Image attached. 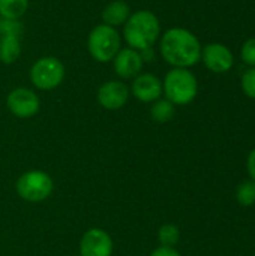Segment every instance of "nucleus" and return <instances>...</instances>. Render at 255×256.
Segmentation results:
<instances>
[{"mask_svg": "<svg viewBox=\"0 0 255 256\" xmlns=\"http://www.w3.org/2000/svg\"><path fill=\"white\" fill-rule=\"evenodd\" d=\"M201 44L198 38L182 27H173L159 38L161 57L173 68L189 69L201 60Z\"/></svg>", "mask_w": 255, "mask_h": 256, "instance_id": "nucleus-1", "label": "nucleus"}, {"mask_svg": "<svg viewBox=\"0 0 255 256\" xmlns=\"http://www.w3.org/2000/svg\"><path fill=\"white\" fill-rule=\"evenodd\" d=\"M159 38L161 22L152 10H135L123 24V39L129 48H134L137 51L152 48Z\"/></svg>", "mask_w": 255, "mask_h": 256, "instance_id": "nucleus-2", "label": "nucleus"}, {"mask_svg": "<svg viewBox=\"0 0 255 256\" xmlns=\"http://www.w3.org/2000/svg\"><path fill=\"white\" fill-rule=\"evenodd\" d=\"M162 94L174 106L189 105L198 94V81L189 69L173 68L162 81Z\"/></svg>", "mask_w": 255, "mask_h": 256, "instance_id": "nucleus-3", "label": "nucleus"}, {"mask_svg": "<svg viewBox=\"0 0 255 256\" xmlns=\"http://www.w3.org/2000/svg\"><path fill=\"white\" fill-rule=\"evenodd\" d=\"M122 48V36L117 28L104 22L95 26L87 36V50L98 63H110Z\"/></svg>", "mask_w": 255, "mask_h": 256, "instance_id": "nucleus-4", "label": "nucleus"}, {"mask_svg": "<svg viewBox=\"0 0 255 256\" xmlns=\"http://www.w3.org/2000/svg\"><path fill=\"white\" fill-rule=\"evenodd\" d=\"M65 64L54 56L39 57L30 68L29 76L33 87L42 92L57 88L65 80Z\"/></svg>", "mask_w": 255, "mask_h": 256, "instance_id": "nucleus-5", "label": "nucleus"}, {"mask_svg": "<svg viewBox=\"0 0 255 256\" xmlns=\"http://www.w3.org/2000/svg\"><path fill=\"white\" fill-rule=\"evenodd\" d=\"M15 189L21 200L29 202H41L53 194L54 182L45 171L30 170L20 176Z\"/></svg>", "mask_w": 255, "mask_h": 256, "instance_id": "nucleus-6", "label": "nucleus"}, {"mask_svg": "<svg viewBox=\"0 0 255 256\" xmlns=\"http://www.w3.org/2000/svg\"><path fill=\"white\" fill-rule=\"evenodd\" d=\"M6 106L11 114L18 118H32L41 108V100L36 92L27 87H17L8 93Z\"/></svg>", "mask_w": 255, "mask_h": 256, "instance_id": "nucleus-7", "label": "nucleus"}, {"mask_svg": "<svg viewBox=\"0 0 255 256\" xmlns=\"http://www.w3.org/2000/svg\"><path fill=\"white\" fill-rule=\"evenodd\" d=\"M201 62L210 72L225 74L233 68L234 56L224 44L212 42L201 48Z\"/></svg>", "mask_w": 255, "mask_h": 256, "instance_id": "nucleus-8", "label": "nucleus"}, {"mask_svg": "<svg viewBox=\"0 0 255 256\" xmlns=\"http://www.w3.org/2000/svg\"><path fill=\"white\" fill-rule=\"evenodd\" d=\"M129 94H131L129 87L122 80H110L105 81L98 88L96 99L102 108L108 111H116L126 105Z\"/></svg>", "mask_w": 255, "mask_h": 256, "instance_id": "nucleus-9", "label": "nucleus"}, {"mask_svg": "<svg viewBox=\"0 0 255 256\" xmlns=\"http://www.w3.org/2000/svg\"><path fill=\"white\" fill-rule=\"evenodd\" d=\"M113 238L101 228L87 230L80 240V256H111Z\"/></svg>", "mask_w": 255, "mask_h": 256, "instance_id": "nucleus-10", "label": "nucleus"}, {"mask_svg": "<svg viewBox=\"0 0 255 256\" xmlns=\"http://www.w3.org/2000/svg\"><path fill=\"white\" fill-rule=\"evenodd\" d=\"M129 92L137 100L153 104L162 96V81L150 72H141L132 80Z\"/></svg>", "mask_w": 255, "mask_h": 256, "instance_id": "nucleus-11", "label": "nucleus"}, {"mask_svg": "<svg viewBox=\"0 0 255 256\" xmlns=\"http://www.w3.org/2000/svg\"><path fill=\"white\" fill-rule=\"evenodd\" d=\"M144 62L140 51L129 46L120 48V51L113 58L114 72L120 80H134L138 74H141Z\"/></svg>", "mask_w": 255, "mask_h": 256, "instance_id": "nucleus-12", "label": "nucleus"}, {"mask_svg": "<svg viewBox=\"0 0 255 256\" xmlns=\"http://www.w3.org/2000/svg\"><path fill=\"white\" fill-rule=\"evenodd\" d=\"M131 8L129 4L125 2V0H114V2H110L104 9H102V22L107 24V26H111L114 28L123 26L129 15H131Z\"/></svg>", "mask_w": 255, "mask_h": 256, "instance_id": "nucleus-13", "label": "nucleus"}, {"mask_svg": "<svg viewBox=\"0 0 255 256\" xmlns=\"http://www.w3.org/2000/svg\"><path fill=\"white\" fill-rule=\"evenodd\" d=\"M21 56V42L18 36H0V62L3 64L15 63Z\"/></svg>", "mask_w": 255, "mask_h": 256, "instance_id": "nucleus-14", "label": "nucleus"}, {"mask_svg": "<svg viewBox=\"0 0 255 256\" xmlns=\"http://www.w3.org/2000/svg\"><path fill=\"white\" fill-rule=\"evenodd\" d=\"M30 0H0V18L20 20L29 9Z\"/></svg>", "mask_w": 255, "mask_h": 256, "instance_id": "nucleus-15", "label": "nucleus"}, {"mask_svg": "<svg viewBox=\"0 0 255 256\" xmlns=\"http://www.w3.org/2000/svg\"><path fill=\"white\" fill-rule=\"evenodd\" d=\"M176 106L167 99H158L152 104L150 116L156 123H167L174 117Z\"/></svg>", "mask_w": 255, "mask_h": 256, "instance_id": "nucleus-16", "label": "nucleus"}, {"mask_svg": "<svg viewBox=\"0 0 255 256\" xmlns=\"http://www.w3.org/2000/svg\"><path fill=\"white\" fill-rule=\"evenodd\" d=\"M158 240L164 248H174L180 242V230L173 224H165L158 230Z\"/></svg>", "mask_w": 255, "mask_h": 256, "instance_id": "nucleus-17", "label": "nucleus"}, {"mask_svg": "<svg viewBox=\"0 0 255 256\" xmlns=\"http://www.w3.org/2000/svg\"><path fill=\"white\" fill-rule=\"evenodd\" d=\"M236 200L242 207H252L255 206V182L248 178L242 182L236 190Z\"/></svg>", "mask_w": 255, "mask_h": 256, "instance_id": "nucleus-18", "label": "nucleus"}, {"mask_svg": "<svg viewBox=\"0 0 255 256\" xmlns=\"http://www.w3.org/2000/svg\"><path fill=\"white\" fill-rule=\"evenodd\" d=\"M23 24L20 20L0 18V36H21Z\"/></svg>", "mask_w": 255, "mask_h": 256, "instance_id": "nucleus-19", "label": "nucleus"}, {"mask_svg": "<svg viewBox=\"0 0 255 256\" xmlns=\"http://www.w3.org/2000/svg\"><path fill=\"white\" fill-rule=\"evenodd\" d=\"M242 90L243 93L255 100V68H249L243 75H242V81H240Z\"/></svg>", "mask_w": 255, "mask_h": 256, "instance_id": "nucleus-20", "label": "nucleus"}, {"mask_svg": "<svg viewBox=\"0 0 255 256\" xmlns=\"http://www.w3.org/2000/svg\"><path fill=\"white\" fill-rule=\"evenodd\" d=\"M240 58L245 64L255 68V38H249L243 42L240 50Z\"/></svg>", "mask_w": 255, "mask_h": 256, "instance_id": "nucleus-21", "label": "nucleus"}, {"mask_svg": "<svg viewBox=\"0 0 255 256\" xmlns=\"http://www.w3.org/2000/svg\"><path fill=\"white\" fill-rule=\"evenodd\" d=\"M150 256H182L174 248H164V246H159L156 248Z\"/></svg>", "mask_w": 255, "mask_h": 256, "instance_id": "nucleus-22", "label": "nucleus"}, {"mask_svg": "<svg viewBox=\"0 0 255 256\" xmlns=\"http://www.w3.org/2000/svg\"><path fill=\"white\" fill-rule=\"evenodd\" d=\"M246 170L249 174V178L255 182V147L249 152L248 159H246Z\"/></svg>", "mask_w": 255, "mask_h": 256, "instance_id": "nucleus-23", "label": "nucleus"}, {"mask_svg": "<svg viewBox=\"0 0 255 256\" xmlns=\"http://www.w3.org/2000/svg\"><path fill=\"white\" fill-rule=\"evenodd\" d=\"M140 54H141V58H143L144 63H149V62H152V60L155 58V50H153V46H152V48L141 50Z\"/></svg>", "mask_w": 255, "mask_h": 256, "instance_id": "nucleus-24", "label": "nucleus"}]
</instances>
